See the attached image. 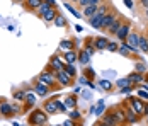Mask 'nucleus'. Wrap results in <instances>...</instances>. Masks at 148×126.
<instances>
[{"label":"nucleus","mask_w":148,"mask_h":126,"mask_svg":"<svg viewBox=\"0 0 148 126\" xmlns=\"http://www.w3.org/2000/svg\"><path fill=\"white\" fill-rule=\"evenodd\" d=\"M107 44H109V39L104 38V36H99L94 39V48L95 50H107Z\"/></svg>","instance_id":"obj_13"},{"label":"nucleus","mask_w":148,"mask_h":126,"mask_svg":"<svg viewBox=\"0 0 148 126\" xmlns=\"http://www.w3.org/2000/svg\"><path fill=\"white\" fill-rule=\"evenodd\" d=\"M124 119H126V123L133 125V123H136V121L140 119V116H138V114H134V112L128 107V109H124Z\"/></svg>","instance_id":"obj_14"},{"label":"nucleus","mask_w":148,"mask_h":126,"mask_svg":"<svg viewBox=\"0 0 148 126\" xmlns=\"http://www.w3.org/2000/svg\"><path fill=\"white\" fill-rule=\"evenodd\" d=\"M43 109H45L46 114H56V112H60L58 111V97H53V99H49V101H46Z\"/></svg>","instance_id":"obj_10"},{"label":"nucleus","mask_w":148,"mask_h":126,"mask_svg":"<svg viewBox=\"0 0 148 126\" xmlns=\"http://www.w3.org/2000/svg\"><path fill=\"white\" fill-rule=\"evenodd\" d=\"M14 97L17 99V101H22V99L26 97V92H22V90H17V92H14Z\"/></svg>","instance_id":"obj_36"},{"label":"nucleus","mask_w":148,"mask_h":126,"mask_svg":"<svg viewBox=\"0 0 148 126\" xmlns=\"http://www.w3.org/2000/svg\"><path fill=\"white\" fill-rule=\"evenodd\" d=\"M95 126H107V125H104L102 121H101V123H97V125H95Z\"/></svg>","instance_id":"obj_49"},{"label":"nucleus","mask_w":148,"mask_h":126,"mask_svg":"<svg viewBox=\"0 0 148 126\" xmlns=\"http://www.w3.org/2000/svg\"><path fill=\"white\" fill-rule=\"evenodd\" d=\"M34 92H36V96H46L49 92V87L45 84H41V82H36L34 84Z\"/></svg>","instance_id":"obj_15"},{"label":"nucleus","mask_w":148,"mask_h":126,"mask_svg":"<svg viewBox=\"0 0 148 126\" xmlns=\"http://www.w3.org/2000/svg\"><path fill=\"white\" fill-rule=\"evenodd\" d=\"M89 3H92V5H97V7H99V5L102 3V0H89Z\"/></svg>","instance_id":"obj_40"},{"label":"nucleus","mask_w":148,"mask_h":126,"mask_svg":"<svg viewBox=\"0 0 148 126\" xmlns=\"http://www.w3.org/2000/svg\"><path fill=\"white\" fill-rule=\"evenodd\" d=\"M119 15L118 14H114V12H107V14L104 15V19H102V22H101V28L99 29H102V31H107V29L111 28L112 24H114V21L118 19Z\"/></svg>","instance_id":"obj_8"},{"label":"nucleus","mask_w":148,"mask_h":126,"mask_svg":"<svg viewBox=\"0 0 148 126\" xmlns=\"http://www.w3.org/2000/svg\"><path fill=\"white\" fill-rule=\"evenodd\" d=\"M51 9H53V5H49V3H46V2H41V5H39L38 10H39V14L43 15V14H46L48 10H51Z\"/></svg>","instance_id":"obj_32"},{"label":"nucleus","mask_w":148,"mask_h":126,"mask_svg":"<svg viewBox=\"0 0 148 126\" xmlns=\"http://www.w3.org/2000/svg\"><path fill=\"white\" fill-rule=\"evenodd\" d=\"M60 48H61V50H65V51L73 50V41H72V39H63V41L60 43Z\"/></svg>","instance_id":"obj_29"},{"label":"nucleus","mask_w":148,"mask_h":126,"mask_svg":"<svg viewBox=\"0 0 148 126\" xmlns=\"http://www.w3.org/2000/svg\"><path fill=\"white\" fill-rule=\"evenodd\" d=\"M121 26H123V21H121V19L118 17V19L114 21V24H112L111 28L107 29V32H109V34H114V36H116V32L119 31V28H121Z\"/></svg>","instance_id":"obj_23"},{"label":"nucleus","mask_w":148,"mask_h":126,"mask_svg":"<svg viewBox=\"0 0 148 126\" xmlns=\"http://www.w3.org/2000/svg\"><path fill=\"white\" fill-rule=\"evenodd\" d=\"M140 5H141L143 9H148V0H140Z\"/></svg>","instance_id":"obj_42"},{"label":"nucleus","mask_w":148,"mask_h":126,"mask_svg":"<svg viewBox=\"0 0 148 126\" xmlns=\"http://www.w3.org/2000/svg\"><path fill=\"white\" fill-rule=\"evenodd\" d=\"M128 82L133 85V84H140V82H145V77L141 75V73H138V72H134L131 73L130 77H128Z\"/></svg>","instance_id":"obj_17"},{"label":"nucleus","mask_w":148,"mask_h":126,"mask_svg":"<svg viewBox=\"0 0 148 126\" xmlns=\"http://www.w3.org/2000/svg\"><path fill=\"white\" fill-rule=\"evenodd\" d=\"M124 3H126V7H130V9L133 7V2H131V0H124Z\"/></svg>","instance_id":"obj_47"},{"label":"nucleus","mask_w":148,"mask_h":126,"mask_svg":"<svg viewBox=\"0 0 148 126\" xmlns=\"http://www.w3.org/2000/svg\"><path fill=\"white\" fill-rule=\"evenodd\" d=\"M38 80L41 82V84H45V85H48V87H55L56 85V77H55V73L51 70H43L39 75H38Z\"/></svg>","instance_id":"obj_3"},{"label":"nucleus","mask_w":148,"mask_h":126,"mask_svg":"<svg viewBox=\"0 0 148 126\" xmlns=\"http://www.w3.org/2000/svg\"><path fill=\"white\" fill-rule=\"evenodd\" d=\"M130 32H131V24H130V22H124V24L119 28V31L116 32V38H118L119 41H124Z\"/></svg>","instance_id":"obj_11"},{"label":"nucleus","mask_w":148,"mask_h":126,"mask_svg":"<svg viewBox=\"0 0 148 126\" xmlns=\"http://www.w3.org/2000/svg\"><path fill=\"white\" fill-rule=\"evenodd\" d=\"M128 104H130V109L134 112V114H138L140 118L143 116V107H145V101H141L140 97H130L128 101Z\"/></svg>","instance_id":"obj_4"},{"label":"nucleus","mask_w":148,"mask_h":126,"mask_svg":"<svg viewBox=\"0 0 148 126\" xmlns=\"http://www.w3.org/2000/svg\"><path fill=\"white\" fill-rule=\"evenodd\" d=\"M145 17L148 19V9H145Z\"/></svg>","instance_id":"obj_50"},{"label":"nucleus","mask_w":148,"mask_h":126,"mask_svg":"<svg viewBox=\"0 0 148 126\" xmlns=\"http://www.w3.org/2000/svg\"><path fill=\"white\" fill-rule=\"evenodd\" d=\"M61 126H77V125H75V123L72 121V119H68V121H65V123H63Z\"/></svg>","instance_id":"obj_41"},{"label":"nucleus","mask_w":148,"mask_h":126,"mask_svg":"<svg viewBox=\"0 0 148 126\" xmlns=\"http://www.w3.org/2000/svg\"><path fill=\"white\" fill-rule=\"evenodd\" d=\"M53 22H55V26H56V28H63V26L66 24V19H65L63 15L58 14L56 17H55V21H53Z\"/></svg>","instance_id":"obj_31"},{"label":"nucleus","mask_w":148,"mask_h":126,"mask_svg":"<svg viewBox=\"0 0 148 126\" xmlns=\"http://www.w3.org/2000/svg\"><path fill=\"white\" fill-rule=\"evenodd\" d=\"M85 73H87V77H89V78H94V72H92V70H85Z\"/></svg>","instance_id":"obj_45"},{"label":"nucleus","mask_w":148,"mask_h":126,"mask_svg":"<svg viewBox=\"0 0 148 126\" xmlns=\"http://www.w3.org/2000/svg\"><path fill=\"white\" fill-rule=\"evenodd\" d=\"M148 114V102H145V107H143V116Z\"/></svg>","instance_id":"obj_46"},{"label":"nucleus","mask_w":148,"mask_h":126,"mask_svg":"<svg viewBox=\"0 0 148 126\" xmlns=\"http://www.w3.org/2000/svg\"><path fill=\"white\" fill-rule=\"evenodd\" d=\"M97 12V5H92V3H89V5H85L84 7V12H82V15L84 17H87V19H90L92 15Z\"/></svg>","instance_id":"obj_16"},{"label":"nucleus","mask_w":148,"mask_h":126,"mask_svg":"<svg viewBox=\"0 0 148 126\" xmlns=\"http://www.w3.org/2000/svg\"><path fill=\"white\" fill-rule=\"evenodd\" d=\"M24 101H26V109H29V107L34 106V102H36V96H34V94H29V92H26Z\"/></svg>","instance_id":"obj_24"},{"label":"nucleus","mask_w":148,"mask_h":126,"mask_svg":"<svg viewBox=\"0 0 148 126\" xmlns=\"http://www.w3.org/2000/svg\"><path fill=\"white\" fill-rule=\"evenodd\" d=\"M138 97L141 99V101H147L148 99V92L147 90H138Z\"/></svg>","instance_id":"obj_37"},{"label":"nucleus","mask_w":148,"mask_h":126,"mask_svg":"<svg viewBox=\"0 0 148 126\" xmlns=\"http://www.w3.org/2000/svg\"><path fill=\"white\" fill-rule=\"evenodd\" d=\"M138 50H140V51H143V53H148V36H143V34H140Z\"/></svg>","instance_id":"obj_18"},{"label":"nucleus","mask_w":148,"mask_h":126,"mask_svg":"<svg viewBox=\"0 0 148 126\" xmlns=\"http://www.w3.org/2000/svg\"><path fill=\"white\" fill-rule=\"evenodd\" d=\"M17 106H12V104H9L7 101H0V116H3V118H10V116H14L15 112H17Z\"/></svg>","instance_id":"obj_5"},{"label":"nucleus","mask_w":148,"mask_h":126,"mask_svg":"<svg viewBox=\"0 0 148 126\" xmlns=\"http://www.w3.org/2000/svg\"><path fill=\"white\" fill-rule=\"evenodd\" d=\"M107 12H109V5H107V3H101V5L97 7V12L89 19L90 26L95 28V29H99L101 28V22H102V19H104V15L107 14Z\"/></svg>","instance_id":"obj_1"},{"label":"nucleus","mask_w":148,"mask_h":126,"mask_svg":"<svg viewBox=\"0 0 148 126\" xmlns=\"http://www.w3.org/2000/svg\"><path fill=\"white\" fill-rule=\"evenodd\" d=\"M55 77H56V82H60V85H63V87H66V85H72L73 84V78L66 73L65 70H60L55 73Z\"/></svg>","instance_id":"obj_9"},{"label":"nucleus","mask_w":148,"mask_h":126,"mask_svg":"<svg viewBox=\"0 0 148 126\" xmlns=\"http://www.w3.org/2000/svg\"><path fill=\"white\" fill-rule=\"evenodd\" d=\"M99 84H101V87L106 89V90H111V89H112V84H111V82H107V80H101Z\"/></svg>","instance_id":"obj_35"},{"label":"nucleus","mask_w":148,"mask_h":126,"mask_svg":"<svg viewBox=\"0 0 148 126\" xmlns=\"http://www.w3.org/2000/svg\"><path fill=\"white\" fill-rule=\"evenodd\" d=\"M65 7H66V9H68V10H70V12H72V14H73L75 17H77V19H80V17H82V14H78V12H77V10H75L73 7H72V5H70V3H65Z\"/></svg>","instance_id":"obj_34"},{"label":"nucleus","mask_w":148,"mask_h":126,"mask_svg":"<svg viewBox=\"0 0 148 126\" xmlns=\"http://www.w3.org/2000/svg\"><path fill=\"white\" fill-rule=\"evenodd\" d=\"M114 116H116V121H118V125L126 123V119H124V111H123V109H114Z\"/></svg>","instance_id":"obj_28"},{"label":"nucleus","mask_w":148,"mask_h":126,"mask_svg":"<svg viewBox=\"0 0 148 126\" xmlns=\"http://www.w3.org/2000/svg\"><path fill=\"white\" fill-rule=\"evenodd\" d=\"M70 116H72V118H73V119H77V118H78V116H80V112H78V111H73V112H72V114H70Z\"/></svg>","instance_id":"obj_44"},{"label":"nucleus","mask_w":148,"mask_h":126,"mask_svg":"<svg viewBox=\"0 0 148 126\" xmlns=\"http://www.w3.org/2000/svg\"><path fill=\"white\" fill-rule=\"evenodd\" d=\"M145 118H147V125H148V114H147V116H145Z\"/></svg>","instance_id":"obj_52"},{"label":"nucleus","mask_w":148,"mask_h":126,"mask_svg":"<svg viewBox=\"0 0 148 126\" xmlns=\"http://www.w3.org/2000/svg\"><path fill=\"white\" fill-rule=\"evenodd\" d=\"M102 123L104 125H107V126H119L118 121H116V116H114V111L106 112L104 118H102Z\"/></svg>","instance_id":"obj_12"},{"label":"nucleus","mask_w":148,"mask_h":126,"mask_svg":"<svg viewBox=\"0 0 148 126\" xmlns=\"http://www.w3.org/2000/svg\"><path fill=\"white\" fill-rule=\"evenodd\" d=\"M48 123V114L41 109H34L29 116V125L31 126H45Z\"/></svg>","instance_id":"obj_2"},{"label":"nucleus","mask_w":148,"mask_h":126,"mask_svg":"<svg viewBox=\"0 0 148 126\" xmlns=\"http://www.w3.org/2000/svg\"><path fill=\"white\" fill-rule=\"evenodd\" d=\"M107 50H109V51H118V44H116V43H109V44H107Z\"/></svg>","instance_id":"obj_39"},{"label":"nucleus","mask_w":148,"mask_h":126,"mask_svg":"<svg viewBox=\"0 0 148 126\" xmlns=\"http://www.w3.org/2000/svg\"><path fill=\"white\" fill-rule=\"evenodd\" d=\"M63 70L66 72V73L72 77V78H75V77H77V70H75L73 63H65V68H63Z\"/></svg>","instance_id":"obj_26"},{"label":"nucleus","mask_w":148,"mask_h":126,"mask_svg":"<svg viewBox=\"0 0 148 126\" xmlns=\"http://www.w3.org/2000/svg\"><path fill=\"white\" fill-rule=\"evenodd\" d=\"M116 85H118L119 89H124V87H130V82H128V78H119L118 82H116Z\"/></svg>","instance_id":"obj_33"},{"label":"nucleus","mask_w":148,"mask_h":126,"mask_svg":"<svg viewBox=\"0 0 148 126\" xmlns=\"http://www.w3.org/2000/svg\"><path fill=\"white\" fill-rule=\"evenodd\" d=\"M89 58H90V56L87 55L85 51H80V53H78V56H77V60H78L82 65H87V63H89Z\"/></svg>","instance_id":"obj_30"},{"label":"nucleus","mask_w":148,"mask_h":126,"mask_svg":"<svg viewBox=\"0 0 148 126\" xmlns=\"http://www.w3.org/2000/svg\"><path fill=\"white\" fill-rule=\"evenodd\" d=\"M15 3H21V2H24V0H14Z\"/></svg>","instance_id":"obj_51"},{"label":"nucleus","mask_w":148,"mask_h":126,"mask_svg":"<svg viewBox=\"0 0 148 126\" xmlns=\"http://www.w3.org/2000/svg\"><path fill=\"white\" fill-rule=\"evenodd\" d=\"M24 2H26V7H27L29 10H38L43 0H24Z\"/></svg>","instance_id":"obj_22"},{"label":"nucleus","mask_w":148,"mask_h":126,"mask_svg":"<svg viewBox=\"0 0 148 126\" xmlns=\"http://www.w3.org/2000/svg\"><path fill=\"white\" fill-rule=\"evenodd\" d=\"M118 51H119L123 56H131V53H133V51L130 50V46H128L124 41H123V44H121V46H118Z\"/></svg>","instance_id":"obj_25"},{"label":"nucleus","mask_w":148,"mask_h":126,"mask_svg":"<svg viewBox=\"0 0 148 126\" xmlns=\"http://www.w3.org/2000/svg\"><path fill=\"white\" fill-rule=\"evenodd\" d=\"M56 15H58V12H56V9L53 7L51 10H48L46 14H43V21H45V22H53Z\"/></svg>","instance_id":"obj_19"},{"label":"nucleus","mask_w":148,"mask_h":126,"mask_svg":"<svg viewBox=\"0 0 148 126\" xmlns=\"http://www.w3.org/2000/svg\"><path fill=\"white\" fill-rule=\"evenodd\" d=\"M124 43L130 46V50H131L133 53L140 51V50H138V43H140V34H138V32H133V31H131V32L128 34V38L124 39Z\"/></svg>","instance_id":"obj_6"},{"label":"nucleus","mask_w":148,"mask_h":126,"mask_svg":"<svg viewBox=\"0 0 148 126\" xmlns=\"http://www.w3.org/2000/svg\"><path fill=\"white\" fill-rule=\"evenodd\" d=\"M43 2H46V3H49V5H53V7H55V3H56L55 0H43Z\"/></svg>","instance_id":"obj_48"},{"label":"nucleus","mask_w":148,"mask_h":126,"mask_svg":"<svg viewBox=\"0 0 148 126\" xmlns=\"http://www.w3.org/2000/svg\"><path fill=\"white\" fill-rule=\"evenodd\" d=\"M77 3H78V5H82V7H85V5H89V0H78Z\"/></svg>","instance_id":"obj_43"},{"label":"nucleus","mask_w":148,"mask_h":126,"mask_svg":"<svg viewBox=\"0 0 148 126\" xmlns=\"http://www.w3.org/2000/svg\"><path fill=\"white\" fill-rule=\"evenodd\" d=\"M48 70H51L53 73H56V72H60V70H63L65 68V63L60 60L58 56L55 55V56H51V60H49V63H48V67H46Z\"/></svg>","instance_id":"obj_7"},{"label":"nucleus","mask_w":148,"mask_h":126,"mask_svg":"<svg viewBox=\"0 0 148 126\" xmlns=\"http://www.w3.org/2000/svg\"><path fill=\"white\" fill-rule=\"evenodd\" d=\"M65 107H68V109H75L77 107V96L75 94H72V96H68L65 99Z\"/></svg>","instance_id":"obj_20"},{"label":"nucleus","mask_w":148,"mask_h":126,"mask_svg":"<svg viewBox=\"0 0 148 126\" xmlns=\"http://www.w3.org/2000/svg\"><path fill=\"white\" fill-rule=\"evenodd\" d=\"M63 60H65V63H73L75 60H77V53H75L73 50H68V51H65Z\"/></svg>","instance_id":"obj_21"},{"label":"nucleus","mask_w":148,"mask_h":126,"mask_svg":"<svg viewBox=\"0 0 148 126\" xmlns=\"http://www.w3.org/2000/svg\"><path fill=\"white\" fill-rule=\"evenodd\" d=\"M134 68H136V72H138V73H143V72L147 70V67H145L143 63H138V65H136Z\"/></svg>","instance_id":"obj_38"},{"label":"nucleus","mask_w":148,"mask_h":126,"mask_svg":"<svg viewBox=\"0 0 148 126\" xmlns=\"http://www.w3.org/2000/svg\"><path fill=\"white\" fill-rule=\"evenodd\" d=\"M104 109H106V104H104V101H99V102H97V106H94V107H92V112L99 116V114H102V112H104Z\"/></svg>","instance_id":"obj_27"}]
</instances>
